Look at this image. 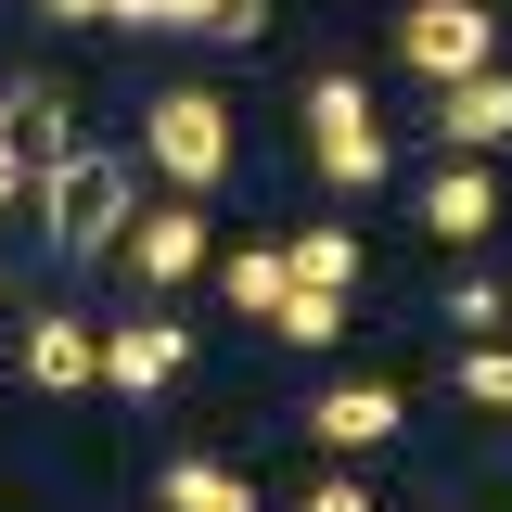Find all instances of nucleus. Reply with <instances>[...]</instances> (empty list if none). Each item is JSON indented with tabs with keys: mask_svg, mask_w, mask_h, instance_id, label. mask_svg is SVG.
Masks as SVG:
<instances>
[{
	"mask_svg": "<svg viewBox=\"0 0 512 512\" xmlns=\"http://www.w3.org/2000/svg\"><path fill=\"white\" fill-rule=\"evenodd\" d=\"M128 218H141L128 154H64V167H39V231H52V256H116Z\"/></svg>",
	"mask_w": 512,
	"mask_h": 512,
	"instance_id": "f257e3e1",
	"label": "nucleus"
},
{
	"mask_svg": "<svg viewBox=\"0 0 512 512\" xmlns=\"http://www.w3.org/2000/svg\"><path fill=\"white\" fill-rule=\"evenodd\" d=\"M141 154H154L167 192H218V180H231V103H218V90H154Z\"/></svg>",
	"mask_w": 512,
	"mask_h": 512,
	"instance_id": "f03ea898",
	"label": "nucleus"
},
{
	"mask_svg": "<svg viewBox=\"0 0 512 512\" xmlns=\"http://www.w3.org/2000/svg\"><path fill=\"white\" fill-rule=\"evenodd\" d=\"M308 167L333 192H372L397 154H384V116H372V90L359 77H308Z\"/></svg>",
	"mask_w": 512,
	"mask_h": 512,
	"instance_id": "7ed1b4c3",
	"label": "nucleus"
},
{
	"mask_svg": "<svg viewBox=\"0 0 512 512\" xmlns=\"http://www.w3.org/2000/svg\"><path fill=\"white\" fill-rule=\"evenodd\" d=\"M397 64L448 90V77L500 64V13H487V0H410V13H397Z\"/></svg>",
	"mask_w": 512,
	"mask_h": 512,
	"instance_id": "20e7f679",
	"label": "nucleus"
},
{
	"mask_svg": "<svg viewBox=\"0 0 512 512\" xmlns=\"http://www.w3.org/2000/svg\"><path fill=\"white\" fill-rule=\"evenodd\" d=\"M116 269H141L154 295L205 269V218H192V192H180V205H141V218H128V231H116Z\"/></svg>",
	"mask_w": 512,
	"mask_h": 512,
	"instance_id": "39448f33",
	"label": "nucleus"
},
{
	"mask_svg": "<svg viewBox=\"0 0 512 512\" xmlns=\"http://www.w3.org/2000/svg\"><path fill=\"white\" fill-rule=\"evenodd\" d=\"M180 372H192V333H180V320H128V333H103V384H116V397H167Z\"/></svg>",
	"mask_w": 512,
	"mask_h": 512,
	"instance_id": "423d86ee",
	"label": "nucleus"
},
{
	"mask_svg": "<svg viewBox=\"0 0 512 512\" xmlns=\"http://www.w3.org/2000/svg\"><path fill=\"white\" fill-rule=\"evenodd\" d=\"M436 141H448V154H487V141H512V64L448 77V90H436Z\"/></svg>",
	"mask_w": 512,
	"mask_h": 512,
	"instance_id": "0eeeda50",
	"label": "nucleus"
},
{
	"mask_svg": "<svg viewBox=\"0 0 512 512\" xmlns=\"http://www.w3.org/2000/svg\"><path fill=\"white\" fill-rule=\"evenodd\" d=\"M0 154H13L26 180H39V167H64V154H77V128H64V103H52V77H13V90H0Z\"/></svg>",
	"mask_w": 512,
	"mask_h": 512,
	"instance_id": "6e6552de",
	"label": "nucleus"
},
{
	"mask_svg": "<svg viewBox=\"0 0 512 512\" xmlns=\"http://www.w3.org/2000/svg\"><path fill=\"white\" fill-rule=\"evenodd\" d=\"M397 423H410V397H397V384H372V372H359V384H320V410H308L320 448H384Z\"/></svg>",
	"mask_w": 512,
	"mask_h": 512,
	"instance_id": "1a4fd4ad",
	"label": "nucleus"
},
{
	"mask_svg": "<svg viewBox=\"0 0 512 512\" xmlns=\"http://www.w3.org/2000/svg\"><path fill=\"white\" fill-rule=\"evenodd\" d=\"M423 231H436V244H487V231H500V180H487L474 154H461V167H436V192H423Z\"/></svg>",
	"mask_w": 512,
	"mask_h": 512,
	"instance_id": "9d476101",
	"label": "nucleus"
},
{
	"mask_svg": "<svg viewBox=\"0 0 512 512\" xmlns=\"http://www.w3.org/2000/svg\"><path fill=\"white\" fill-rule=\"evenodd\" d=\"M26 384H39V397L103 384V333H77V320H26Z\"/></svg>",
	"mask_w": 512,
	"mask_h": 512,
	"instance_id": "9b49d317",
	"label": "nucleus"
},
{
	"mask_svg": "<svg viewBox=\"0 0 512 512\" xmlns=\"http://www.w3.org/2000/svg\"><path fill=\"white\" fill-rule=\"evenodd\" d=\"M218 295H231L244 320H269L282 295H295V256H282V244H244V256H218Z\"/></svg>",
	"mask_w": 512,
	"mask_h": 512,
	"instance_id": "f8f14e48",
	"label": "nucleus"
},
{
	"mask_svg": "<svg viewBox=\"0 0 512 512\" xmlns=\"http://www.w3.org/2000/svg\"><path fill=\"white\" fill-rule=\"evenodd\" d=\"M154 500H167V512H256V487L231 474V461H167Z\"/></svg>",
	"mask_w": 512,
	"mask_h": 512,
	"instance_id": "ddd939ff",
	"label": "nucleus"
},
{
	"mask_svg": "<svg viewBox=\"0 0 512 512\" xmlns=\"http://www.w3.org/2000/svg\"><path fill=\"white\" fill-rule=\"evenodd\" d=\"M141 26H192V39H256V0H141Z\"/></svg>",
	"mask_w": 512,
	"mask_h": 512,
	"instance_id": "4468645a",
	"label": "nucleus"
},
{
	"mask_svg": "<svg viewBox=\"0 0 512 512\" xmlns=\"http://www.w3.org/2000/svg\"><path fill=\"white\" fill-rule=\"evenodd\" d=\"M295 282H320V295H346V282H359V231H295Z\"/></svg>",
	"mask_w": 512,
	"mask_h": 512,
	"instance_id": "2eb2a0df",
	"label": "nucleus"
},
{
	"mask_svg": "<svg viewBox=\"0 0 512 512\" xmlns=\"http://www.w3.org/2000/svg\"><path fill=\"white\" fill-rule=\"evenodd\" d=\"M448 372H461V397H474V410H512V346H487V333H474Z\"/></svg>",
	"mask_w": 512,
	"mask_h": 512,
	"instance_id": "dca6fc26",
	"label": "nucleus"
},
{
	"mask_svg": "<svg viewBox=\"0 0 512 512\" xmlns=\"http://www.w3.org/2000/svg\"><path fill=\"white\" fill-rule=\"evenodd\" d=\"M282 333H295V346H333V333H346V295H320V282H295V295H282Z\"/></svg>",
	"mask_w": 512,
	"mask_h": 512,
	"instance_id": "f3484780",
	"label": "nucleus"
},
{
	"mask_svg": "<svg viewBox=\"0 0 512 512\" xmlns=\"http://www.w3.org/2000/svg\"><path fill=\"white\" fill-rule=\"evenodd\" d=\"M448 320H461V333H500L512 295H500V282H448Z\"/></svg>",
	"mask_w": 512,
	"mask_h": 512,
	"instance_id": "a211bd4d",
	"label": "nucleus"
},
{
	"mask_svg": "<svg viewBox=\"0 0 512 512\" xmlns=\"http://www.w3.org/2000/svg\"><path fill=\"white\" fill-rule=\"evenodd\" d=\"M39 13H64V26H141V0H39Z\"/></svg>",
	"mask_w": 512,
	"mask_h": 512,
	"instance_id": "6ab92c4d",
	"label": "nucleus"
},
{
	"mask_svg": "<svg viewBox=\"0 0 512 512\" xmlns=\"http://www.w3.org/2000/svg\"><path fill=\"white\" fill-rule=\"evenodd\" d=\"M308 512H372V487H359V474H320V487H308Z\"/></svg>",
	"mask_w": 512,
	"mask_h": 512,
	"instance_id": "aec40b11",
	"label": "nucleus"
},
{
	"mask_svg": "<svg viewBox=\"0 0 512 512\" xmlns=\"http://www.w3.org/2000/svg\"><path fill=\"white\" fill-rule=\"evenodd\" d=\"M13 192H39V180H26V167H13V154H0V205H13Z\"/></svg>",
	"mask_w": 512,
	"mask_h": 512,
	"instance_id": "412c9836",
	"label": "nucleus"
}]
</instances>
